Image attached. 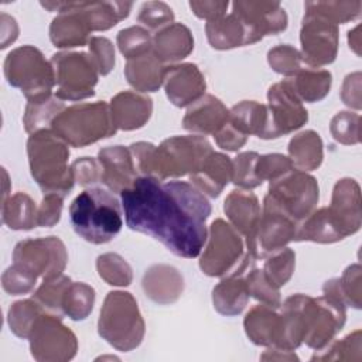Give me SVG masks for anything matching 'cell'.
<instances>
[{"instance_id": "25", "label": "cell", "mask_w": 362, "mask_h": 362, "mask_svg": "<svg viewBox=\"0 0 362 362\" xmlns=\"http://www.w3.org/2000/svg\"><path fill=\"white\" fill-rule=\"evenodd\" d=\"M144 294L160 305L175 303L184 291L182 274L170 264L150 266L141 280Z\"/></svg>"}, {"instance_id": "42", "label": "cell", "mask_w": 362, "mask_h": 362, "mask_svg": "<svg viewBox=\"0 0 362 362\" xmlns=\"http://www.w3.org/2000/svg\"><path fill=\"white\" fill-rule=\"evenodd\" d=\"M362 332L355 329L339 341L331 342L321 351H315L311 361H359L362 358Z\"/></svg>"}, {"instance_id": "50", "label": "cell", "mask_w": 362, "mask_h": 362, "mask_svg": "<svg viewBox=\"0 0 362 362\" xmlns=\"http://www.w3.org/2000/svg\"><path fill=\"white\" fill-rule=\"evenodd\" d=\"M245 279L247 281L249 293L253 298L260 301L262 304L279 308L281 305V297L279 288H276L264 276L262 269L252 267L246 272Z\"/></svg>"}, {"instance_id": "38", "label": "cell", "mask_w": 362, "mask_h": 362, "mask_svg": "<svg viewBox=\"0 0 362 362\" xmlns=\"http://www.w3.org/2000/svg\"><path fill=\"white\" fill-rule=\"evenodd\" d=\"M65 107L66 106L64 105V102L55 95L40 100H28L23 116V124L25 132L33 134L40 130L51 129L54 119Z\"/></svg>"}, {"instance_id": "8", "label": "cell", "mask_w": 362, "mask_h": 362, "mask_svg": "<svg viewBox=\"0 0 362 362\" xmlns=\"http://www.w3.org/2000/svg\"><path fill=\"white\" fill-rule=\"evenodd\" d=\"M4 76L8 85L21 90L27 100H40L52 95L55 75L51 61L34 45L10 51L4 59Z\"/></svg>"}, {"instance_id": "33", "label": "cell", "mask_w": 362, "mask_h": 362, "mask_svg": "<svg viewBox=\"0 0 362 362\" xmlns=\"http://www.w3.org/2000/svg\"><path fill=\"white\" fill-rule=\"evenodd\" d=\"M288 81L291 82V86L301 102L315 103L322 100L329 93L332 75L328 69L305 65L294 76L288 78Z\"/></svg>"}, {"instance_id": "60", "label": "cell", "mask_w": 362, "mask_h": 362, "mask_svg": "<svg viewBox=\"0 0 362 362\" xmlns=\"http://www.w3.org/2000/svg\"><path fill=\"white\" fill-rule=\"evenodd\" d=\"M341 99L346 106L356 110L361 109V72L359 71L348 74L345 76L342 89H341Z\"/></svg>"}, {"instance_id": "45", "label": "cell", "mask_w": 362, "mask_h": 362, "mask_svg": "<svg viewBox=\"0 0 362 362\" xmlns=\"http://www.w3.org/2000/svg\"><path fill=\"white\" fill-rule=\"evenodd\" d=\"M116 44L120 54L129 61L150 52L153 49V37L147 28L132 25L117 33Z\"/></svg>"}, {"instance_id": "15", "label": "cell", "mask_w": 362, "mask_h": 362, "mask_svg": "<svg viewBox=\"0 0 362 362\" xmlns=\"http://www.w3.org/2000/svg\"><path fill=\"white\" fill-rule=\"evenodd\" d=\"M301 58L307 66L320 68L335 61L339 45L338 25L311 13H305L300 30Z\"/></svg>"}, {"instance_id": "10", "label": "cell", "mask_w": 362, "mask_h": 362, "mask_svg": "<svg viewBox=\"0 0 362 362\" xmlns=\"http://www.w3.org/2000/svg\"><path fill=\"white\" fill-rule=\"evenodd\" d=\"M300 305L305 325L303 342L314 351L324 349L344 328L346 305L341 300L329 296L311 297L301 293Z\"/></svg>"}, {"instance_id": "61", "label": "cell", "mask_w": 362, "mask_h": 362, "mask_svg": "<svg viewBox=\"0 0 362 362\" xmlns=\"http://www.w3.org/2000/svg\"><path fill=\"white\" fill-rule=\"evenodd\" d=\"M0 34H1V45L0 48L4 49L10 44H13L18 37V24L16 18L7 13L0 14Z\"/></svg>"}, {"instance_id": "22", "label": "cell", "mask_w": 362, "mask_h": 362, "mask_svg": "<svg viewBox=\"0 0 362 362\" xmlns=\"http://www.w3.org/2000/svg\"><path fill=\"white\" fill-rule=\"evenodd\" d=\"M344 236L356 233L362 225L361 188L354 178H341L335 182L328 206Z\"/></svg>"}, {"instance_id": "57", "label": "cell", "mask_w": 362, "mask_h": 362, "mask_svg": "<svg viewBox=\"0 0 362 362\" xmlns=\"http://www.w3.org/2000/svg\"><path fill=\"white\" fill-rule=\"evenodd\" d=\"M64 198L65 197L55 192L44 194V198L38 206V226L51 228L59 222Z\"/></svg>"}, {"instance_id": "54", "label": "cell", "mask_w": 362, "mask_h": 362, "mask_svg": "<svg viewBox=\"0 0 362 362\" xmlns=\"http://www.w3.org/2000/svg\"><path fill=\"white\" fill-rule=\"evenodd\" d=\"M37 283V277L17 264L7 267L1 276L3 290L11 296H21L30 293Z\"/></svg>"}, {"instance_id": "62", "label": "cell", "mask_w": 362, "mask_h": 362, "mask_svg": "<svg viewBox=\"0 0 362 362\" xmlns=\"http://www.w3.org/2000/svg\"><path fill=\"white\" fill-rule=\"evenodd\" d=\"M262 361H298V356L294 354V351H284L274 346H269V349L262 354Z\"/></svg>"}, {"instance_id": "3", "label": "cell", "mask_w": 362, "mask_h": 362, "mask_svg": "<svg viewBox=\"0 0 362 362\" xmlns=\"http://www.w3.org/2000/svg\"><path fill=\"white\" fill-rule=\"evenodd\" d=\"M122 204L107 189L90 187L83 189L69 206L74 230L86 242L103 245L113 240L123 226Z\"/></svg>"}, {"instance_id": "53", "label": "cell", "mask_w": 362, "mask_h": 362, "mask_svg": "<svg viewBox=\"0 0 362 362\" xmlns=\"http://www.w3.org/2000/svg\"><path fill=\"white\" fill-rule=\"evenodd\" d=\"M293 168V163L287 156L280 153H270L259 156L256 163V175L262 182L266 180L273 181Z\"/></svg>"}, {"instance_id": "37", "label": "cell", "mask_w": 362, "mask_h": 362, "mask_svg": "<svg viewBox=\"0 0 362 362\" xmlns=\"http://www.w3.org/2000/svg\"><path fill=\"white\" fill-rule=\"evenodd\" d=\"M229 123L240 133L263 137L267 126L266 105L256 100H242L229 110Z\"/></svg>"}, {"instance_id": "21", "label": "cell", "mask_w": 362, "mask_h": 362, "mask_svg": "<svg viewBox=\"0 0 362 362\" xmlns=\"http://www.w3.org/2000/svg\"><path fill=\"white\" fill-rule=\"evenodd\" d=\"M98 161L102 170L100 182L113 194L130 188L139 177L129 147L120 144L103 147L98 153Z\"/></svg>"}, {"instance_id": "29", "label": "cell", "mask_w": 362, "mask_h": 362, "mask_svg": "<svg viewBox=\"0 0 362 362\" xmlns=\"http://www.w3.org/2000/svg\"><path fill=\"white\" fill-rule=\"evenodd\" d=\"M247 338L259 346H274L280 331V314L274 307L259 304L252 307L243 320Z\"/></svg>"}, {"instance_id": "48", "label": "cell", "mask_w": 362, "mask_h": 362, "mask_svg": "<svg viewBox=\"0 0 362 362\" xmlns=\"http://www.w3.org/2000/svg\"><path fill=\"white\" fill-rule=\"evenodd\" d=\"M259 156L256 151H243L232 160V182L240 189H253L262 185V181L256 175Z\"/></svg>"}, {"instance_id": "63", "label": "cell", "mask_w": 362, "mask_h": 362, "mask_svg": "<svg viewBox=\"0 0 362 362\" xmlns=\"http://www.w3.org/2000/svg\"><path fill=\"white\" fill-rule=\"evenodd\" d=\"M348 44H349V48L356 54V55H361V25H356L355 28H352L349 33H348Z\"/></svg>"}, {"instance_id": "34", "label": "cell", "mask_w": 362, "mask_h": 362, "mask_svg": "<svg viewBox=\"0 0 362 362\" xmlns=\"http://www.w3.org/2000/svg\"><path fill=\"white\" fill-rule=\"evenodd\" d=\"M1 221L13 230H30L38 226V206L25 192H16L1 202Z\"/></svg>"}, {"instance_id": "20", "label": "cell", "mask_w": 362, "mask_h": 362, "mask_svg": "<svg viewBox=\"0 0 362 362\" xmlns=\"http://www.w3.org/2000/svg\"><path fill=\"white\" fill-rule=\"evenodd\" d=\"M164 89L168 100L177 107H187L205 95L206 81L198 65L182 62L168 65L164 72Z\"/></svg>"}, {"instance_id": "51", "label": "cell", "mask_w": 362, "mask_h": 362, "mask_svg": "<svg viewBox=\"0 0 362 362\" xmlns=\"http://www.w3.org/2000/svg\"><path fill=\"white\" fill-rule=\"evenodd\" d=\"M137 20L144 28L160 31L174 23V13L164 1H146L140 7Z\"/></svg>"}, {"instance_id": "24", "label": "cell", "mask_w": 362, "mask_h": 362, "mask_svg": "<svg viewBox=\"0 0 362 362\" xmlns=\"http://www.w3.org/2000/svg\"><path fill=\"white\" fill-rule=\"evenodd\" d=\"M229 119V109L214 95H204L195 103L188 106L182 117L185 130L195 134H215Z\"/></svg>"}, {"instance_id": "18", "label": "cell", "mask_w": 362, "mask_h": 362, "mask_svg": "<svg viewBox=\"0 0 362 362\" xmlns=\"http://www.w3.org/2000/svg\"><path fill=\"white\" fill-rule=\"evenodd\" d=\"M41 6L59 13L49 25V38L54 47L75 48L89 42L92 30L81 10V1H41Z\"/></svg>"}, {"instance_id": "31", "label": "cell", "mask_w": 362, "mask_h": 362, "mask_svg": "<svg viewBox=\"0 0 362 362\" xmlns=\"http://www.w3.org/2000/svg\"><path fill=\"white\" fill-rule=\"evenodd\" d=\"M345 239L338 223L332 218L328 206L314 209L307 218H304L297 228V242L310 240L315 243H335Z\"/></svg>"}, {"instance_id": "41", "label": "cell", "mask_w": 362, "mask_h": 362, "mask_svg": "<svg viewBox=\"0 0 362 362\" xmlns=\"http://www.w3.org/2000/svg\"><path fill=\"white\" fill-rule=\"evenodd\" d=\"M44 311L47 310H44L33 297L13 303L7 314L10 331L18 338L28 339L34 322Z\"/></svg>"}, {"instance_id": "30", "label": "cell", "mask_w": 362, "mask_h": 362, "mask_svg": "<svg viewBox=\"0 0 362 362\" xmlns=\"http://www.w3.org/2000/svg\"><path fill=\"white\" fill-rule=\"evenodd\" d=\"M250 293L245 274L226 276L212 290L214 308L226 317L240 314L247 305Z\"/></svg>"}, {"instance_id": "2", "label": "cell", "mask_w": 362, "mask_h": 362, "mask_svg": "<svg viewBox=\"0 0 362 362\" xmlns=\"http://www.w3.org/2000/svg\"><path fill=\"white\" fill-rule=\"evenodd\" d=\"M136 170L140 175L154 177L161 181L191 175L199 170L214 151L205 136H173L157 147L148 141L129 146Z\"/></svg>"}, {"instance_id": "44", "label": "cell", "mask_w": 362, "mask_h": 362, "mask_svg": "<svg viewBox=\"0 0 362 362\" xmlns=\"http://www.w3.org/2000/svg\"><path fill=\"white\" fill-rule=\"evenodd\" d=\"M263 273L267 280L276 287H283L293 276L296 269V252L290 247H283L264 257Z\"/></svg>"}, {"instance_id": "35", "label": "cell", "mask_w": 362, "mask_h": 362, "mask_svg": "<svg viewBox=\"0 0 362 362\" xmlns=\"http://www.w3.org/2000/svg\"><path fill=\"white\" fill-rule=\"evenodd\" d=\"M133 7L132 1H81V10L92 31H106L124 20Z\"/></svg>"}, {"instance_id": "47", "label": "cell", "mask_w": 362, "mask_h": 362, "mask_svg": "<svg viewBox=\"0 0 362 362\" xmlns=\"http://www.w3.org/2000/svg\"><path fill=\"white\" fill-rule=\"evenodd\" d=\"M267 62L274 72L284 75L286 78L294 76L305 66L300 51L290 44H280L269 49Z\"/></svg>"}, {"instance_id": "6", "label": "cell", "mask_w": 362, "mask_h": 362, "mask_svg": "<svg viewBox=\"0 0 362 362\" xmlns=\"http://www.w3.org/2000/svg\"><path fill=\"white\" fill-rule=\"evenodd\" d=\"M99 335L115 349H136L146 334V324L136 298L129 291L115 290L105 297L98 320Z\"/></svg>"}, {"instance_id": "7", "label": "cell", "mask_w": 362, "mask_h": 362, "mask_svg": "<svg viewBox=\"0 0 362 362\" xmlns=\"http://www.w3.org/2000/svg\"><path fill=\"white\" fill-rule=\"evenodd\" d=\"M51 130L71 147H85L113 136L117 129L113 123L109 103L83 102L65 107L52 122Z\"/></svg>"}, {"instance_id": "28", "label": "cell", "mask_w": 362, "mask_h": 362, "mask_svg": "<svg viewBox=\"0 0 362 362\" xmlns=\"http://www.w3.org/2000/svg\"><path fill=\"white\" fill-rule=\"evenodd\" d=\"M167 65L163 64L153 51L129 59L124 66V76L132 88L141 93L156 92L163 86Z\"/></svg>"}, {"instance_id": "49", "label": "cell", "mask_w": 362, "mask_h": 362, "mask_svg": "<svg viewBox=\"0 0 362 362\" xmlns=\"http://www.w3.org/2000/svg\"><path fill=\"white\" fill-rule=\"evenodd\" d=\"M359 123H361V116L358 113L349 112V110H341L331 119V123H329L331 136L338 143L345 146L358 144L361 140Z\"/></svg>"}, {"instance_id": "32", "label": "cell", "mask_w": 362, "mask_h": 362, "mask_svg": "<svg viewBox=\"0 0 362 362\" xmlns=\"http://www.w3.org/2000/svg\"><path fill=\"white\" fill-rule=\"evenodd\" d=\"M322 140L314 130H304L291 137L288 143V158L293 167L301 171L317 170L324 158Z\"/></svg>"}, {"instance_id": "14", "label": "cell", "mask_w": 362, "mask_h": 362, "mask_svg": "<svg viewBox=\"0 0 362 362\" xmlns=\"http://www.w3.org/2000/svg\"><path fill=\"white\" fill-rule=\"evenodd\" d=\"M267 126L264 140L277 139L303 127L308 120V112L294 92L288 78L273 83L267 90Z\"/></svg>"}, {"instance_id": "13", "label": "cell", "mask_w": 362, "mask_h": 362, "mask_svg": "<svg viewBox=\"0 0 362 362\" xmlns=\"http://www.w3.org/2000/svg\"><path fill=\"white\" fill-rule=\"evenodd\" d=\"M267 195L290 216L301 222L315 209L320 199V187L315 177L293 168L269 181Z\"/></svg>"}, {"instance_id": "56", "label": "cell", "mask_w": 362, "mask_h": 362, "mask_svg": "<svg viewBox=\"0 0 362 362\" xmlns=\"http://www.w3.org/2000/svg\"><path fill=\"white\" fill-rule=\"evenodd\" d=\"M71 168H72L75 182H78L82 187H92L93 184L100 182L102 170L98 158H93V157L76 158L72 163Z\"/></svg>"}, {"instance_id": "64", "label": "cell", "mask_w": 362, "mask_h": 362, "mask_svg": "<svg viewBox=\"0 0 362 362\" xmlns=\"http://www.w3.org/2000/svg\"><path fill=\"white\" fill-rule=\"evenodd\" d=\"M3 170V177H4V181H3V201H6L10 195H8V184H10V181H8V174H7V171H6V168H1Z\"/></svg>"}, {"instance_id": "46", "label": "cell", "mask_w": 362, "mask_h": 362, "mask_svg": "<svg viewBox=\"0 0 362 362\" xmlns=\"http://www.w3.org/2000/svg\"><path fill=\"white\" fill-rule=\"evenodd\" d=\"M71 277L61 274L54 279L42 280L41 286L34 291L33 298L47 311L64 315L62 314V298L65 294V290L71 284Z\"/></svg>"}, {"instance_id": "16", "label": "cell", "mask_w": 362, "mask_h": 362, "mask_svg": "<svg viewBox=\"0 0 362 362\" xmlns=\"http://www.w3.org/2000/svg\"><path fill=\"white\" fill-rule=\"evenodd\" d=\"M232 13L245 28L246 45L284 31L288 24L287 13L279 1H235Z\"/></svg>"}, {"instance_id": "19", "label": "cell", "mask_w": 362, "mask_h": 362, "mask_svg": "<svg viewBox=\"0 0 362 362\" xmlns=\"http://www.w3.org/2000/svg\"><path fill=\"white\" fill-rule=\"evenodd\" d=\"M223 212L229 223L245 238L246 249L257 260L256 233L260 221V204L250 189H233L223 202Z\"/></svg>"}, {"instance_id": "55", "label": "cell", "mask_w": 362, "mask_h": 362, "mask_svg": "<svg viewBox=\"0 0 362 362\" xmlns=\"http://www.w3.org/2000/svg\"><path fill=\"white\" fill-rule=\"evenodd\" d=\"M88 47L89 54L98 66L99 75H107L116 64L115 47L112 41L106 37H90Z\"/></svg>"}, {"instance_id": "12", "label": "cell", "mask_w": 362, "mask_h": 362, "mask_svg": "<svg viewBox=\"0 0 362 362\" xmlns=\"http://www.w3.org/2000/svg\"><path fill=\"white\" fill-rule=\"evenodd\" d=\"M13 263L42 280L64 274L68 252L58 236L28 238L20 240L13 250Z\"/></svg>"}, {"instance_id": "39", "label": "cell", "mask_w": 362, "mask_h": 362, "mask_svg": "<svg viewBox=\"0 0 362 362\" xmlns=\"http://www.w3.org/2000/svg\"><path fill=\"white\" fill-rule=\"evenodd\" d=\"M93 304V287L82 281H71L62 298V314L74 321H82L92 313Z\"/></svg>"}, {"instance_id": "23", "label": "cell", "mask_w": 362, "mask_h": 362, "mask_svg": "<svg viewBox=\"0 0 362 362\" xmlns=\"http://www.w3.org/2000/svg\"><path fill=\"white\" fill-rule=\"evenodd\" d=\"M109 106L116 129L126 132L143 127L153 113L151 98L146 93L133 90H122L116 93Z\"/></svg>"}, {"instance_id": "59", "label": "cell", "mask_w": 362, "mask_h": 362, "mask_svg": "<svg viewBox=\"0 0 362 362\" xmlns=\"http://www.w3.org/2000/svg\"><path fill=\"white\" fill-rule=\"evenodd\" d=\"M229 7L228 1H219V0H204V1H189V8L192 13L202 20L212 21L226 14V10Z\"/></svg>"}, {"instance_id": "43", "label": "cell", "mask_w": 362, "mask_h": 362, "mask_svg": "<svg viewBox=\"0 0 362 362\" xmlns=\"http://www.w3.org/2000/svg\"><path fill=\"white\" fill-rule=\"evenodd\" d=\"M96 270L102 280L110 286L126 287L133 280L130 264L119 253H103L96 259Z\"/></svg>"}, {"instance_id": "4", "label": "cell", "mask_w": 362, "mask_h": 362, "mask_svg": "<svg viewBox=\"0 0 362 362\" xmlns=\"http://www.w3.org/2000/svg\"><path fill=\"white\" fill-rule=\"evenodd\" d=\"M30 173L44 194L66 197L75 184L68 165L69 148L51 129L33 133L27 140Z\"/></svg>"}, {"instance_id": "1", "label": "cell", "mask_w": 362, "mask_h": 362, "mask_svg": "<svg viewBox=\"0 0 362 362\" xmlns=\"http://www.w3.org/2000/svg\"><path fill=\"white\" fill-rule=\"evenodd\" d=\"M120 197L132 230L158 240L175 256L194 259L201 255L211 204L192 184L139 175Z\"/></svg>"}, {"instance_id": "9", "label": "cell", "mask_w": 362, "mask_h": 362, "mask_svg": "<svg viewBox=\"0 0 362 362\" xmlns=\"http://www.w3.org/2000/svg\"><path fill=\"white\" fill-rule=\"evenodd\" d=\"M55 75V96L61 100H83L95 95L99 71L86 52L61 51L51 57Z\"/></svg>"}, {"instance_id": "27", "label": "cell", "mask_w": 362, "mask_h": 362, "mask_svg": "<svg viewBox=\"0 0 362 362\" xmlns=\"http://www.w3.org/2000/svg\"><path fill=\"white\" fill-rule=\"evenodd\" d=\"M194 49V37L189 28L181 23H173L153 37V54L163 62H178Z\"/></svg>"}, {"instance_id": "17", "label": "cell", "mask_w": 362, "mask_h": 362, "mask_svg": "<svg viewBox=\"0 0 362 362\" xmlns=\"http://www.w3.org/2000/svg\"><path fill=\"white\" fill-rule=\"evenodd\" d=\"M298 223L266 194L256 233L259 259H264L293 242Z\"/></svg>"}, {"instance_id": "26", "label": "cell", "mask_w": 362, "mask_h": 362, "mask_svg": "<svg viewBox=\"0 0 362 362\" xmlns=\"http://www.w3.org/2000/svg\"><path fill=\"white\" fill-rule=\"evenodd\" d=\"M232 160L218 151H212L198 171L189 175L191 184L204 195L216 198L232 181Z\"/></svg>"}, {"instance_id": "58", "label": "cell", "mask_w": 362, "mask_h": 362, "mask_svg": "<svg viewBox=\"0 0 362 362\" xmlns=\"http://www.w3.org/2000/svg\"><path fill=\"white\" fill-rule=\"evenodd\" d=\"M215 143L222 148V150H228V151H238L240 147L245 146V143L247 141V136L240 133L235 126H232L228 122L214 134Z\"/></svg>"}, {"instance_id": "11", "label": "cell", "mask_w": 362, "mask_h": 362, "mask_svg": "<svg viewBox=\"0 0 362 362\" xmlns=\"http://www.w3.org/2000/svg\"><path fill=\"white\" fill-rule=\"evenodd\" d=\"M31 356L38 362H65L78 351L76 335L62 324V317L44 311L28 335Z\"/></svg>"}, {"instance_id": "52", "label": "cell", "mask_w": 362, "mask_h": 362, "mask_svg": "<svg viewBox=\"0 0 362 362\" xmlns=\"http://www.w3.org/2000/svg\"><path fill=\"white\" fill-rule=\"evenodd\" d=\"M339 291L344 298L345 305H351L356 310L361 308L362 304V274L361 264L354 263L348 266L342 276L338 277Z\"/></svg>"}, {"instance_id": "40", "label": "cell", "mask_w": 362, "mask_h": 362, "mask_svg": "<svg viewBox=\"0 0 362 362\" xmlns=\"http://www.w3.org/2000/svg\"><path fill=\"white\" fill-rule=\"evenodd\" d=\"M304 10L338 25L358 18L361 16L362 1H305Z\"/></svg>"}, {"instance_id": "5", "label": "cell", "mask_w": 362, "mask_h": 362, "mask_svg": "<svg viewBox=\"0 0 362 362\" xmlns=\"http://www.w3.org/2000/svg\"><path fill=\"white\" fill-rule=\"evenodd\" d=\"M256 257L247 252L245 238L222 218L209 229L199 257V269L209 277L242 276L255 267Z\"/></svg>"}, {"instance_id": "36", "label": "cell", "mask_w": 362, "mask_h": 362, "mask_svg": "<svg viewBox=\"0 0 362 362\" xmlns=\"http://www.w3.org/2000/svg\"><path fill=\"white\" fill-rule=\"evenodd\" d=\"M205 33L208 42L215 49L223 51L246 45L245 28L233 13L225 14L212 21H206Z\"/></svg>"}]
</instances>
